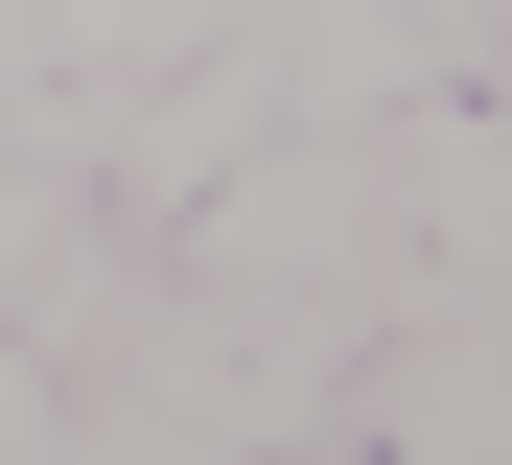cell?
Wrapping results in <instances>:
<instances>
[{
	"instance_id": "cell-4",
	"label": "cell",
	"mask_w": 512,
	"mask_h": 465,
	"mask_svg": "<svg viewBox=\"0 0 512 465\" xmlns=\"http://www.w3.org/2000/svg\"><path fill=\"white\" fill-rule=\"evenodd\" d=\"M0 465H70V372H47L24 326H0Z\"/></svg>"
},
{
	"instance_id": "cell-1",
	"label": "cell",
	"mask_w": 512,
	"mask_h": 465,
	"mask_svg": "<svg viewBox=\"0 0 512 465\" xmlns=\"http://www.w3.org/2000/svg\"><path fill=\"white\" fill-rule=\"evenodd\" d=\"M210 24H256V0H47V70L70 93H140V70H187Z\"/></svg>"
},
{
	"instance_id": "cell-3",
	"label": "cell",
	"mask_w": 512,
	"mask_h": 465,
	"mask_svg": "<svg viewBox=\"0 0 512 465\" xmlns=\"http://www.w3.org/2000/svg\"><path fill=\"white\" fill-rule=\"evenodd\" d=\"M396 24H419V70H443V93H512V0H396Z\"/></svg>"
},
{
	"instance_id": "cell-2",
	"label": "cell",
	"mask_w": 512,
	"mask_h": 465,
	"mask_svg": "<svg viewBox=\"0 0 512 465\" xmlns=\"http://www.w3.org/2000/svg\"><path fill=\"white\" fill-rule=\"evenodd\" d=\"M70 210H94V163H24V140H0V326L47 303V256H70Z\"/></svg>"
}]
</instances>
